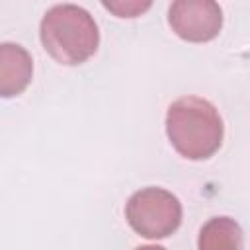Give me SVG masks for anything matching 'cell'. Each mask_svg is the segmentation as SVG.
<instances>
[{"label": "cell", "instance_id": "8", "mask_svg": "<svg viewBox=\"0 0 250 250\" xmlns=\"http://www.w3.org/2000/svg\"><path fill=\"white\" fill-rule=\"evenodd\" d=\"M135 250H166V248L158 246V244H145V246H137Z\"/></svg>", "mask_w": 250, "mask_h": 250}, {"label": "cell", "instance_id": "2", "mask_svg": "<svg viewBox=\"0 0 250 250\" xmlns=\"http://www.w3.org/2000/svg\"><path fill=\"white\" fill-rule=\"evenodd\" d=\"M43 49L61 64L76 66L96 55L100 29L94 16L78 4H55L39 23Z\"/></svg>", "mask_w": 250, "mask_h": 250}, {"label": "cell", "instance_id": "7", "mask_svg": "<svg viewBox=\"0 0 250 250\" xmlns=\"http://www.w3.org/2000/svg\"><path fill=\"white\" fill-rule=\"evenodd\" d=\"M105 10L113 12L117 18H137L143 12H146L152 2H104Z\"/></svg>", "mask_w": 250, "mask_h": 250}, {"label": "cell", "instance_id": "3", "mask_svg": "<svg viewBox=\"0 0 250 250\" xmlns=\"http://www.w3.org/2000/svg\"><path fill=\"white\" fill-rule=\"evenodd\" d=\"M184 209L180 199L158 186L135 191L125 203V219L129 227L150 240L174 234L182 225Z\"/></svg>", "mask_w": 250, "mask_h": 250}, {"label": "cell", "instance_id": "1", "mask_svg": "<svg viewBox=\"0 0 250 250\" xmlns=\"http://www.w3.org/2000/svg\"><path fill=\"white\" fill-rule=\"evenodd\" d=\"M166 135L180 156L207 160L221 148L225 125L219 109L209 100L182 96L168 105Z\"/></svg>", "mask_w": 250, "mask_h": 250}, {"label": "cell", "instance_id": "6", "mask_svg": "<svg viewBox=\"0 0 250 250\" xmlns=\"http://www.w3.org/2000/svg\"><path fill=\"white\" fill-rule=\"evenodd\" d=\"M197 250H244V232L232 217H213L199 229Z\"/></svg>", "mask_w": 250, "mask_h": 250}, {"label": "cell", "instance_id": "5", "mask_svg": "<svg viewBox=\"0 0 250 250\" xmlns=\"http://www.w3.org/2000/svg\"><path fill=\"white\" fill-rule=\"evenodd\" d=\"M33 78V59L18 43H0V98L20 96Z\"/></svg>", "mask_w": 250, "mask_h": 250}, {"label": "cell", "instance_id": "4", "mask_svg": "<svg viewBox=\"0 0 250 250\" xmlns=\"http://www.w3.org/2000/svg\"><path fill=\"white\" fill-rule=\"evenodd\" d=\"M172 31L188 43H207L223 29V10L213 0H176L168 8Z\"/></svg>", "mask_w": 250, "mask_h": 250}]
</instances>
